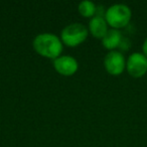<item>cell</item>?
<instances>
[{"label": "cell", "instance_id": "6da1fadb", "mask_svg": "<svg viewBox=\"0 0 147 147\" xmlns=\"http://www.w3.org/2000/svg\"><path fill=\"white\" fill-rule=\"evenodd\" d=\"M34 51L38 55L51 59L61 57L63 51V42L61 38L53 33L43 32L39 33L32 41Z\"/></svg>", "mask_w": 147, "mask_h": 147}, {"label": "cell", "instance_id": "7a4b0ae2", "mask_svg": "<svg viewBox=\"0 0 147 147\" xmlns=\"http://www.w3.org/2000/svg\"><path fill=\"white\" fill-rule=\"evenodd\" d=\"M132 12L129 6L122 3L113 4L105 12V19L112 28L119 29L130 22Z\"/></svg>", "mask_w": 147, "mask_h": 147}, {"label": "cell", "instance_id": "3957f363", "mask_svg": "<svg viewBox=\"0 0 147 147\" xmlns=\"http://www.w3.org/2000/svg\"><path fill=\"white\" fill-rule=\"evenodd\" d=\"M88 37V28L84 24L75 22L69 24L61 30V40L67 47H77Z\"/></svg>", "mask_w": 147, "mask_h": 147}, {"label": "cell", "instance_id": "277c9868", "mask_svg": "<svg viewBox=\"0 0 147 147\" xmlns=\"http://www.w3.org/2000/svg\"><path fill=\"white\" fill-rule=\"evenodd\" d=\"M104 67L112 76H119L126 69V59L122 53L118 51H111L104 59Z\"/></svg>", "mask_w": 147, "mask_h": 147}, {"label": "cell", "instance_id": "5b68a950", "mask_svg": "<svg viewBox=\"0 0 147 147\" xmlns=\"http://www.w3.org/2000/svg\"><path fill=\"white\" fill-rule=\"evenodd\" d=\"M126 69L133 78H141L147 71V57L141 53H133L126 61Z\"/></svg>", "mask_w": 147, "mask_h": 147}, {"label": "cell", "instance_id": "8992f818", "mask_svg": "<svg viewBox=\"0 0 147 147\" xmlns=\"http://www.w3.org/2000/svg\"><path fill=\"white\" fill-rule=\"evenodd\" d=\"M53 67L63 76H71L78 71V61L71 55H61L53 59Z\"/></svg>", "mask_w": 147, "mask_h": 147}, {"label": "cell", "instance_id": "52a82bcc", "mask_svg": "<svg viewBox=\"0 0 147 147\" xmlns=\"http://www.w3.org/2000/svg\"><path fill=\"white\" fill-rule=\"evenodd\" d=\"M108 23H107L105 17L101 15H96L91 18L89 22V31L92 33L93 36L97 38H103L107 32H108Z\"/></svg>", "mask_w": 147, "mask_h": 147}, {"label": "cell", "instance_id": "ba28073f", "mask_svg": "<svg viewBox=\"0 0 147 147\" xmlns=\"http://www.w3.org/2000/svg\"><path fill=\"white\" fill-rule=\"evenodd\" d=\"M122 33L119 29H109L108 32L102 38V45L109 51H114V49L120 47L123 41Z\"/></svg>", "mask_w": 147, "mask_h": 147}, {"label": "cell", "instance_id": "9c48e42d", "mask_svg": "<svg viewBox=\"0 0 147 147\" xmlns=\"http://www.w3.org/2000/svg\"><path fill=\"white\" fill-rule=\"evenodd\" d=\"M78 9L79 12L84 17H93L97 10L95 3L93 1H90V0H84V1L80 2Z\"/></svg>", "mask_w": 147, "mask_h": 147}, {"label": "cell", "instance_id": "30bf717a", "mask_svg": "<svg viewBox=\"0 0 147 147\" xmlns=\"http://www.w3.org/2000/svg\"><path fill=\"white\" fill-rule=\"evenodd\" d=\"M142 49H143V55L147 57V37L145 38L144 42H143V45H142Z\"/></svg>", "mask_w": 147, "mask_h": 147}]
</instances>
